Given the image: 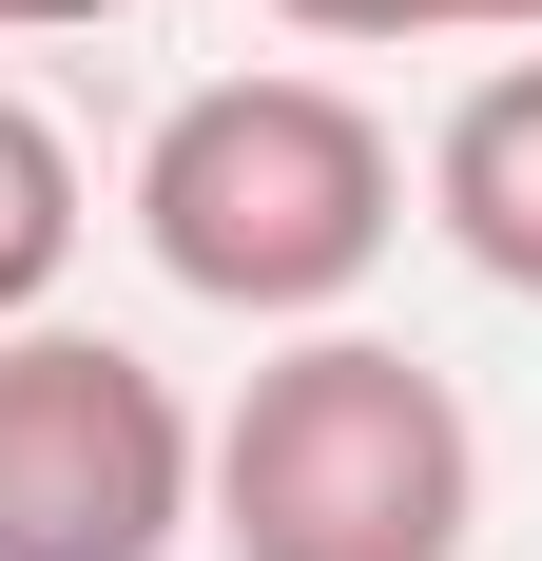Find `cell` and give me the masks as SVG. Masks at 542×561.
<instances>
[{
  "instance_id": "5b68a950",
  "label": "cell",
  "mask_w": 542,
  "mask_h": 561,
  "mask_svg": "<svg viewBox=\"0 0 542 561\" xmlns=\"http://www.w3.org/2000/svg\"><path fill=\"white\" fill-rule=\"evenodd\" d=\"M58 252H78V156H58L20 98H0V330H39Z\"/></svg>"
},
{
  "instance_id": "8992f818",
  "label": "cell",
  "mask_w": 542,
  "mask_h": 561,
  "mask_svg": "<svg viewBox=\"0 0 542 561\" xmlns=\"http://www.w3.org/2000/svg\"><path fill=\"white\" fill-rule=\"evenodd\" d=\"M329 39H542V0H329Z\"/></svg>"
},
{
  "instance_id": "ba28073f",
  "label": "cell",
  "mask_w": 542,
  "mask_h": 561,
  "mask_svg": "<svg viewBox=\"0 0 542 561\" xmlns=\"http://www.w3.org/2000/svg\"><path fill=\"white\" fill-rule=\"evenodd\" d=\"M271 20H310V39H329V0H271Z\"/></svg>"
},
{
  "instance_id": "52a82bcc",
  "label": "cell",
  "mask_w": 542,
  "mask_h": 561,
  "mask_svg": "<svg viewBox=\"0 0 542 561\" xmlns=\"http://www.w3.org/2000/svg\"><path fill=\"white\" fill-rule=\"evenodd\" d=\"M58 20H116V0H0V39H58Z\"/></svg>"
},
{
  "instance_id": "3957f363",
  "label": "cell",
  "mask_w": 542,
  "mask_h": 561,
  "mask_svg": "<svg viewBox=\"0 0 542 561\" xmlns=\"http://www.w3.org/2000/svg\"><path fill=\"white\" fill-rule=\"evenodd\" d=\"M194 407L116 330H0V561H174Z\"/></svg>"
},
{
  "instance_id": "7a4b0ae2",
  "label": "cell",
  "mask_w": 542,
  "mask_h": 561,
  "mask_svg": "<svg viewBox=\"0 0 542 561\" xmlns=\"http://www.w3.org/2000/svg\"><path fill=\"white\" fill-rule=\"evenodd\" d=\"M407 232V156L349 78H194L136 156V252H156L194 310H252V330H310L387 272Z\"/></svg>"
},
{
  "instance_id": "6da1fadb",
  "label": "cell",
  "mask_w": 542,
  "mask_h": 561,
  "mask_svg": "<svg viewBox=\"0 0 542 561\" xmlns=\"http://www.w3.org/2000/svg\"><path fill=\"white\" fill-rule=\"evenodd\" d=\"M194 504L233 561H465L485 523V426L427 348L387 330H291L194 446Z\"/></svg>"
},
{
  "instance_id": "277c9868",
  "label": "cell",
  "mask_w": 542,
  "mask_h": 561,
  "mask_svg": "<svg viewBox=\"0 0 542 561\" xmlns=\"http://www.w3.org/2000/svg\"><path fill=\"white\" fill-rule=\"evenodd\" d=\"M427 214H445V252H465L485 290H523V310H542V58H504L485 98L445 116Z\"/></svg>"
}]
</instances>
